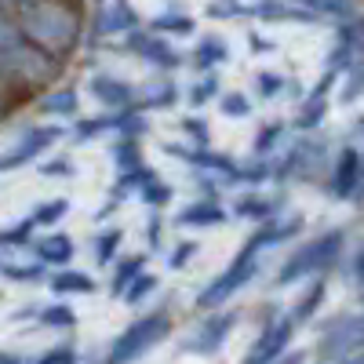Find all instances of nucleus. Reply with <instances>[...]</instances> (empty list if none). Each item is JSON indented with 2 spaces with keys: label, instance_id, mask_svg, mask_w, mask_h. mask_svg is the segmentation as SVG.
I'll use <instances>...</instances> for the list:
<instances>
[{
  "label": "nucleus",
  "instance_id": "obj_1",
  "mask_svg": "<svg viewBox=\"0 0 364 364\" xmlns=\"http://www.w3.org/2000/svg\"><path fill=\"white\" fill-rule=\"evenodd\" d=\"M168 331H171V321L168 314H149L142 321H135L124 336H120L109 350V364H132L135 357H142L149 346H157L161 339H168Z\"/></svg>",
  "mask_w": 364,
  "mask_h": 364
},
{
  "label": "nucleus",
  "instance_id": "obj_2",
  "mask_svg": "<svg viewBox=\"0 0 364 364\" xmlns=\"http://www.w3.org/2000/svg\"><path fill=\"white\" fill-rule=\"evenodd\" d=\"M343 248V233H324L321 240H314V245H306L302 248L284 269H281V284H291V281H299V277H306V273H314V269H321L324 262H331L336 259V252Z\"/></svg>",
  "mask_w": 364,
  "mask_h": 364
},
{
  "label": "nucleus",
  "instance_id": "obj_3",
  "mask_svg": "<svg viewBox=\"0 0 364 364\" xmlns=\"http://www.w3.org/2000/svg\"><path fill=\"white\" fill-rule=\"evenodd\" d=\"M262 240H266V233H259V237L252 240V245H248L245 252L237 255V262H233V266H230V269L223 273V277H219L215 284H211V288H208V291L200 295V306H215V302H223V299H226L230 291H237L240 284H248V277L255 273V255H259L255 248L262 245Z\"/></svg>",
  "mask_w": 364,
  "mask_h": 364
},
{
  "label": "nucleus",
  "instance_id": "obj_4",
  "mask_svg": "<svg viewBox=\"0 0 364 364\" xmlns=\"http://www.w3.org/2000/svg\"><path fill=\"white\" fill-rule=\"evenodd\" d=\"M55 139H58V128H33V132H26V135L18 139V146L11 149V154L0 157V171H15V168H22L26 161L41 157Z\"/></svg>",
  "mask_w": 364,
  "mask_h": 364
},
{
  "label": "nucleus",
  "instance_id": "obj_5",
  "mask_svg": "<svg viewBox=\"0 0 364 364\" xmlns=\"http://www.w3.org/2000/svg\"><path fill=\"white\" fill-rule=\"evenodd\" d=\"M288 336H291V321H281V324H273L266 336L259 339V346L248 353L245 364H269L273 357H277L284 346H288Z\"/></svg>",
  "mask_w": 364,
  "mask_h": 364
},
{
  "label": "nucleus",
  "instance_id": "obj_6",
  "mask_svg": "<svg viewBox=\"0 0 364 364\" xmlns=\"http://www.w3.org/2000/svg\"><path fill=\"white\" fill-rule=\"evenodd\" d=\"M233 321H237V314H223V317H215V321H208L186 350H193V353H211V350H219L223 339H226V331L233 328Z\"/></svg>",
  "mask_w": 364,
  "mask_h": 364
},
{
  "label": "nucleus",
  "instance_id": "obj_7",
  "mask_svg": "<svg viewBox=\"0 0 364 364\" xmlns=\"http://www.w3.org/2000/svg\"><path fill=\"white\" fill-rule=\"evenodd\" d=\"M360 343H364V317H360V321H346L343 328L331 331V339L324 343V353L336 357V353L353 350V346H360Z\"/></svg>",
  "mask_w": 364,
  "mask_h": 364
},
{
  "label": "nucleus",
  "instance_id": "obj_8",
  "mask_svg": "<svg viewBox=\"0 0 364 364\" xmlns=\"http://www.w3.org/2000/svg\"><path fill=\"white\" fill-rule=\"evenodd\" d=\"M357 178H360V157L353 154V149H346V154L339 157V171H336V193H339V197L353 193Z\"/></svg>",
  "mask_w": 364,
  "mask_h": 364
},
{
  "label": "nucleus",
  "instance_id": "obj_9",
  "mask_svg": "<svg viewBox=\"0 0 364 364\" xmlns=\"http://www.w3.org/2000/svg\"><path fill=\"white\" fill-rule=\"evenodd\" d=\"M37 252H41V259H44V262H66V259L73 255V240H70L66 233H55V237L41 240Z\"/></svg>",
  "mask_w": 364,
  "mask_h": 364
},
{
  "label": "nucleus",
  "instance_id": "obj_10",
  "mask_svg": "<svg viewBox=\"0 0 364 364\" xmlns=\"http://www.w3.org/2000/svg\"><path fill=\"white\" fill-rule=\"evenodd\" d=\"M178 223L182 226H215V223H223V211L215 204H193L178 215Z\"/></svg>",
  "mask_w": 364,
  "mask_h": 364
},
{
  "label": "nucleus",
  "instance_id": "obj_11",
  "mask_svg": "<svg viewBox=\"0 0 364 364\" xmlns=\"http://www.w3.org/2000/svg\"><path fill=\"white\" fill-rule=\"evenodd\" d=\"M51 288L58 295H87L95 284H91V277H84V273H58V277L51 281Z\"/></svg>",
  "mask_w": 364,
  "mask_h": 364
},
{
  "label": "nucleus",
  "instance_id": "obj_12",
  "mask_svg": "<svg viewBox=\"0 0 364 364\" xmlns=\"http://www.w3.org/2000/svg\"><path fill=\"white\" fill-rule=\"evenodd\" d=\"M91 91H95L102 102H109V106H120V102L132 99V91H128L124 84H113V80H106V77H99L95 84H91Z\"/></svg>",
  "mask_w": 364,
  "mask_h": 364
},
{
  "label": "nucleus",
  "instance_id": "obj_13",
  "mask_svg": "<svg viewBox=\"0 0 364 364\" xmlns=\"http://www.w3.org/2000/svg\"><path fill=\"white\" fill-rule=\"evenodd\" d=\"M33 219H22L18 226H11V230H0V248H18V245H26L29 240V233H33Z\"/></svg>",
  "mask_w": 364,
  "mask_h": 364
},
{
  "label": "nucleus",
  "instance_id": "obj_14",
  "mask_svg": "<svg viewBox=\"0 0 364 364\" xmlns=\"http://www.w3.org/2000/svg\"><path fill=\"white\" fill-rule=\"evenodd\" d=\"M66 200H51V204H44V208H37L33 211V215H29V219H33L37 226H51V223H58V219H63L66 215Z\"/></svg>",
  "mask_w": 364,
  "mask_h": 364
},
{
  "label": "nucleus",
  "instance_id": "obj_15",
  "mask_svg": "<svg viewBox=\"0 0 364 364\" xmlns=\"http://www.w3.org/2000/svg\"><path fill=\"white\" fill-rule=\"evenodd\" d=\"M0 364H73V353L70 350H51L37 360H18V357H0Z\"/></svg>",
  "mask_w": 364,
  "mask_h": 364
},
{
  "label": "nucleus",
  "instance_id": "obj_16",
  "mask_svg": "<svg viewBox=\"0 0 364 364\" xmlns=\"http://www.w3.org/2000/svg\"><path fill=\"white\" fill-rule=\"evenodd\" d=\"M139 269H142V259H128L124 266L117 269V277H113V291H117V295L124 291V288H128V281H132V277H139Z\"/></svg>",
  "mask_w": 364,
  "mask_h": 364
},
{
  "label": "nucleus",
  "instance_id": "obj_17",
  "mask_svg": "<svg viewBox=\"0 0 364 364\" xmlns=\"http://www.w3.org/2000/svg\"><path fill=\"white\" fill-rule=\"evenodd\" d=\"M41 321H44V324H55V328H70L77 317H73L70 306H48V310L41 314Z\"/></svg>",
  "mask_w": 364,
  "mask_h": 364
},
{
  "label": "nucleus",
  "instance_id": "obj_18",
  "mask_svg": "<svg viewBox=\"0 0 364 364\" xmlns=\"http://www.w3.org/2000/svg\"><path fill=\"white\" fill-rule=\"evenodd\" d=\"M154 288H157V277H154V273H139L135 284L128 288V302H139L146 291H154Z\"/></svg>",
  "mask_w": 364,
  "mask_h": 364
},
{
  "label": "nucleus",
  "instance_id": "obj_19",
  "mask_svg": "<svg viewBox=\"0 0 364 364\" xmlns=\"http://www.w3.org/2000/svg\"><path fill=\"white\" fill-rule=\"evenodd\" d=\"M117 248H120V230H109V233H102V237H99V262H109Z\"/></svg>",
  "mask_w": 364,
  "mask_h": 364
},
{
  "label": "nucleus",
  "instance_id": "obj_20",
  "mask_svg": "<svg viewBox=\"0 0 364 364\" xmlns=\"http://www.w3.org/2000/svg\"><path fill=\"white\" fill-rule=\"evenodd\" d=\"M4 277L8 281H41V266H4Z\"/></svg>",
  "mask_w": 364,
  "mask_h": 364
},
{
  "label": "nucleus",
  "instance_id": "obj_21",
  "mask_svg": "<svg viewBox=\"0 0 364 364\" xmlns=\"http://www.w3.org/2000/svg\"><path fill=\"white\" fill-rule=\"evenodd\" d=\"M117 164L124 168V171H135V168H139V149H135V142L117 146Z\"/></svg>",
  "mask_w": 364,
  "mask_h": 364
},
{
  "label": "nucleus",
  "instance_id": "obj_22",
  "mask_svg": "<svg viewBox=\"0 0 364 364\" xmlns=\"http://www.w3.org/2000/svg\"><path fill=\"white\" fill-rule=\"evenodd\" d=\"M73 106H77L73 91H58V95L48 99V109H51V113H73Z\"/></svg>",
  "mask_w": 364,
  "mask_h": 364
},
{
  "label": "nucleus",
  "instance_id": "obj_23",
  "mask_svg": "<svg viewBox=\"0 0 364 364\" xmlns=\"http://www.w3.org/2000/svg\"><path fill=\"white\" fill-rule=\"evenodd\" d=\"M168 197H171V190L161 186V182H146V186H142V200L146 204H164Z\"/></svg>",
  "mask_w": 364,
  "mask_h": 364
},
{
  "label": "nucleus",
  "instance_id": "obj_24",
  "mask_svg": "<svg viewBox=\"0 0 364 364\" xmlns=\"http://www.w3.org/2000/svg\"><path fill=\"white\" fill-rule=\"evenodd\" d=\"M321 295H324V288L317 284L310 295H306V302H302V306H299V314H295V321H306L310 314H314V306H317V302H321Z\"/></svg>",
  "mask_w": 364,
  "mask_h": 364
},
{
  "label": "nucleus",
  "instance_id": "obj_25",
  "mask_svg": "<svg viewBox=\"0 0 364 364\" xmlns=\"http://www.w3.org/2000/svg\"><path fill=\"white\" fill-rule=\"evenodd\" d=\"M223 109H226L230 117H245V113H248V99H245V95H230V99L223 102Z\"/></svg>",
  "mask_w": 364,
  "mask_h": 364
},
{
  "label": "nucleus",
  "instance_id": "obj_26",
  "mask_svg": "<svg viewBox=\"0 0 364 364\" xmlns=\"http://www.w3.org/2000/svg\"><path fill=\"white\" fill-rule=\"evenodd\" d=\"M102 128H109V120H84V124L77 128V139H91V135H99Z\"/></svg>",
  "mask_w": 364,
  "mask_h": 364
},
{
  "label": "nucleus",
  "instance_id": "obj_27",
  "mask_svg": "<svg viewBox=\"0 0 364 364\" xmlns=\"http://www.w3.org/2000/svg\"><path fill=\"white\" fill-rule=\"evenodd\" d=\"M193 252H197V245H178V248H175V255H171V266H175V269H178V266H186Z\"/></svg>",
  "mask_w": 364,
  "mask_h": 364
},
{
  "label": "nucleus",
  "instance_id": "obj_28",
  "mask_svg": "<svg viewBox=\"0 0 364 364\" xmlns=\"http://www.w3.org/2000/svg\"><path fill=\"white\" fill-rule=\"evenodd\" d=\"M259 91H262V95H277V91H281V80L273 77V73H266V77L259 80Z\"/></svg>",
  "mask_w": 364,
  "mask_h": 364
},
{
  "label": "nucleus",
  "instance_id": "obj_29",
  "mask_svg": "<svg viewBox=\"0 0 364 364\" xmlns=\"http://www.w3.org/2000/svg\"><path fill=\"white\" fill-rule=\"evenodd\" d=\"M277 132H281L277 124H273V128H262V132H259V142H255V146H259V149H266V146H273V139H277Z\"/></svg>",
  "mask_w": 364,
  "mask_h": 364
},
{
  "label": "nucleus",
  "instance_id": "obj_30",
  "mask_svg": "<svg viewBox=\"0 0 364 364\" xmlns=\"http://www.w3.org/2000/svg\"><path fill=\"white\" fill-rule=\"evenodd\" d=\"M208 95H215V80H208V84H200V87H197V91H193V102H197V106H200V102H204V99H208Z\"/></svg>",
  "mask_w": 364,
  "mask_h": 364
},
{
  "label": "nucleus",
  "instance_id": "obj_31",
  "mask_svg": "<svg viewBox=\"0 0 364 364\" xmlns=\"http://www.w3.org/2000/svg\"><path fill=\"white\" fill-rule=\"evenodd\" d=\"M182 128H186V132H193V139H197V142H204V139H208V128L200 124V120H186Z\"/></svg>",
  "mask_w": 364,
  "mask_h": 364
},
{
  "label": "nucleus",
  "instance_id": "obj_32",
  "mask_svg": "<svg viewBox=\"0 0 364 364\" xmlns=\"http://www.w3.org/2000/svg\"><path fill=\"white\" fill-rule=\"evenodd\" d=\"M73 168H70V161H55V164H48L44 168V175H70Z\"/></svg>",
  "mask_w": 364,
  "mask_h": 364
},
{
  "label": "nucleus",
  "instance_id": "obj_33",
  "mask_svg": "<svg viewBox=\"0 0 364 364\" xmlns=\"http://www.w3.org/2000/svg\"><path fill=\"white\" fill-rule=\"evenodd\" d=\"M299 360H302V357L295 353V357H288V360H281V364H299Z\"/></svg>",
  "mask_w": 364,
  "mask_h": 364
}]
</instances>
